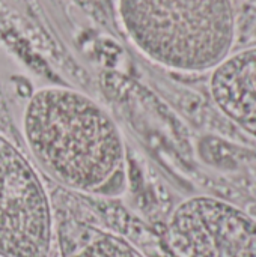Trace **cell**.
<instances>
[{"label":"cell","instance_id":"cell-1","mask_svg":"<svg viewBox=\"0 0 256 257\" xmlns=\"http://www.w3.org/2000/svg\"><path fill=\"white\" fill-rule=\"evenodd\" d=\"M23 136L38 166L59 185L97 197L125 193L122 134L91 96L60 86L38 89L24 107Z\"/></svg>","mask_w":256,"mask_h":257},{"label":"cell","instance_id":"cell-2","mask_svg":"<svg viewBox=\"0 0 256 257\" xmlns=\"http://www.w3.org/2000/svg\"><path fill=\"white\" fill-rule=\"evenodd\" d=\"M118 9L131 42L164 68L204 72L231 56V0H118Z\"/></svg>","mask_w":256,"mask_h":257},{"label":"cell","instance_id":"cell-3","mask_svg":"<svg viewBox=\"0 0 256 257\" xmlns=\"http://www.w3.org/2000/svg\"><path fill=\"white\" fill-rule=\"evenodd\" d=\"M54 223L30 161L0 134V257H50Z\"/></svg>","mask_w":256,"mask_h":257},{"label":"cell","instance_id":"cell-4","mask_svg":"<svg viewBox=\"0 0 256 257\" xmlns=\"http://www.w3.org/2000/svg\"><path fill=\"white\" fill-rule=\"evenodd\" d=\"M167 239L178 257H256V221L214 197H192L177 206Z\"/></svg>","mask_w":256,"mask_h":257},{"label":"cell","instance_id":"cell-5","mask_svg":"<svg viewBox=\"0 0 256 257\" xmlns=\"http://www.w3.org/2000/svg\"><path fill=\"white\" fill-rule=\"evenodd\" d=\"M210 87L220 111L256 140V47L231 54L213 69Z\"/></svg>","mask_w":256,"mask_h":257},{"label":"cell","instance_id":"cell-6","mask_svg":"<svg viewBox=\"0 0 256 257\" xmlns=\"http://www.w3.org/2000/svg\"><path fill=\"white\" fill-rule=\"evenodd\" d=\"M56 233L60 257H145L124 238L83 221L65 220Z\"/></svg>","mask_w":256,"mask_h":257}]
</instances>
